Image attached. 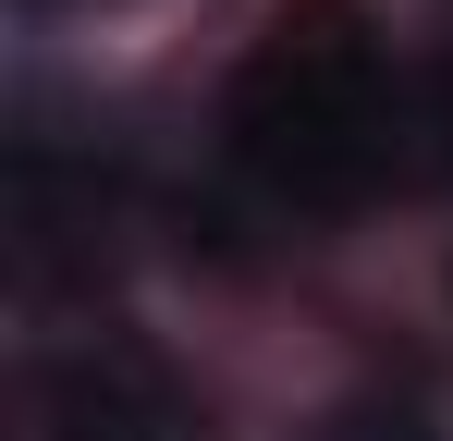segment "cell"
<instances>
[{"label": "cell", "mask_w": 453, "mask_h": 441, "mask_svg": "<svg viewBox=\"0 0 453 441\" xmlns=\"http://www.w3.org/2000/svg\"><path fill=\"white\" fill-rule=\"evenodd\" d=\"M221 135L282 209H368L417 172V74L356 0H295L233 62Z\"/></svg>", "instance_id": "obj_1"}, {"label": "cell", "mask_w": 453, "mask_h": 441, "mask_svg": "<svg viewBox=\"0 0 453 441\" xmlns=\"http://www.w3.org/2000/svg\"><path fill=\"white\" fill-rule=\"evenodd\" d=\"M331 441H429L417 417H331Z\"/></svg>", "instance_id": "obj_2"}, {"label": "cell", "mask_w": 453, "mask_h": 441, "mask_svg": "<svg viewBox=\"0 0 453 441\" xmlns=\"http://www.w3.org/2000/svg\"><path fill=\"white\" fill-rule=\"evenodd\" d=\"M98 441H111V429H98Z\"/></svg>", "instance_id": "obj_3"}]
</instances>
